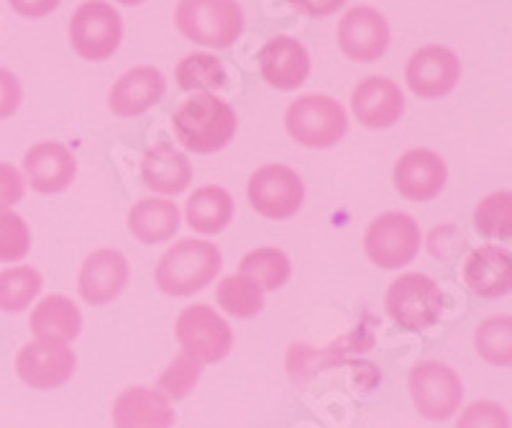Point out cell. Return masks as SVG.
Returning a JSON list of instances; mask_svg holds the SVG:
<instances>
[{
  "label": "cell",
  "instance_id": "cell-1",
  "mask_svg": "<svg viewBox=\"0 0 512 428\" xmlns=\"http://www.w3.org/2000/svg\"><path fill=\"white\" fill-rule=\"evenodd\" d=\"M239 118L226 100L210 93H195L172 116V129L187 152L216 154L231 144Z\"/></svg>",
  "mask_w": 512,
  "mask_h": 428
},
{
  "label": "cell",
  "instance_id": "cell-2",
  "mask_svg": "<svg viewBox=\"0 0 512 428\" xmlns=\"http://www.w3.org/2000/svg\"><path fill=\"white\" fill-rule=\"evenodd\" d=\"M223 267V254L205 239H182L162 254L154 272L157 288L172 298H187L205 290Z\"/></svg>",
  "mask_w": 512,
  "mask_h": 428
},
{
  "label": "cell",
  "instance_id": "cell-3",
  "mask_svg": "<svg viewBox=\"0 0 512 428\" xmlns=\"http://www.w3.org/2000/svg\"><path fill=\"white\" fill-rule=\"evenodd\" d=\"M175 24L187 42L226 49L241 36L244 13L236 0H180Z\"/></svg>",
  "mask_w": 512,
  "mask_h": 428
},
{
  "label": "cell",
  "instance_id": "cell-4",
  "mask_svg": "<svg viewBox=\"0 0 512 428\" xmlns=\"http://www.w3.org/2000/svg\"><path fill=\"white\" fill-rule=\"evenodd\" d=\"M285 129L303 147L331 149L346 136L349 118L331 95H303L287 108Z\"/></svg>",
  "mask_w": 512,
  "mask_h": 428
},
{
  "label": "cell",
  "instance_id": "cell-5",
  "mask_svg": "<svg viewBox=\"0 0 512 428\" xmlns=\"http://www.w3.org/2000/svg\"><path fill=\"white\" fill-rule=\"evenodd\" d=\"M384 308L405 331H428L443 313V293L438 282L420 272L397 277L384 295Z\"/></svg>",
  "mask_w": 512,
  "mask_h": 428
},
{
  "label": "cell",
  "instance_id": "cell-6",
  "mask_svg": "<svg viewBox=\"0 0 512 428\" xmlns=\"http://www.w3.org/2000/svg\"><path fill=\"white\" fill-rule=\"evenodd\" d=\"M423 244V234L413 216L400 211H387L369 223L364 234V252L377 267L400 270L413 262Z\"/></svg>",
  "mask_w": 512,
  "mask_h": 428
},
{
  "label": "cell",
  "instance_id": "cell-7",
  "mask_svg": "<svg viewBox=\"0 0 512 428\" xmlns=\"http://www.w3.org/2000/svg\"><path fill=\"white\" fill-rule=\"evenodd\" d=\"M123 39V24L116 8L105 0L82 3L70 21L72 49L88 62H105L116 54Z\"/></svg>",
  "mask_w": 512,
  "mask_h": 428
},
{
  "label": "cell",
  "instance_id": "cell-8",
  "mask_svg": "<svg viewBox=\"0 0 512 428\" xmlns=\"http://www.w3.org/2000/svg\"><path fill=\"white\" fill-rule=\"evenodd\" d=\"M410 395L418 413L428 421H446L461 408L464 385L454 367L443 362H420L410 370Z\"/></svg>",
  "mask_w": 512,
  "mask_h": 428
},
{
  "label": "cell",
  "instance_id": "cell-9",
  "mask_svg": "<svg viewBox=\"0 0 512 428\" xmlns=\"http://www.w3.org/2000/svg\"><path fill=\"white\" fill-rule=\"evenodd\" d=\"M182 354L195 362H221L233 346V331L208 305H187L175 323Z\"/></svg>",
  "mask_w": 512,
  "mask_h": 428
},
{
  "label": "cell",
  "instance_id": "cell-10",
  "mask_svg": "<svg viewBox=\"0 0 512 428\" xmlns=\"http://www.w3.org/2000/svg\"><path fill=\"white\" fill-rule=\"evenodd\" d=\"M249 203L259 216L285 221L303 208L305 185L295 170L285 165H264L249 177Z\"/></svg>",
  "mask_w": 512,
  "mask_h": 428
},
{
  "label": "cell",
  "instance_id": "cell-11",
  "mask_svg": "<svg viewBox=\"0 0 512 428\" xmlns=\"http://www.w3.org/2000/svg\"><path fill=\"white\" fill-rule=\"evenodd\" d=\"M405 80L418 98L438 100L451 93L461 80V62L448 47L428 44L408 59Z\"/></svg>",
  "mask_w": 512,
  "mask_h": 428
},
{
  "label": "cell",
  "instance_id": "cell-12",
  "mask_svg": "<svg viewBox=\"0 0 512 428\" xmlns=\"http://www.w3.org/2000/svg\"><path fill=\"white\" fill-rule=\"evenodd\" d=\"M75 354L62 341L36 339L16 357V375L34 390H52L75 375Z\"/></svg>",
  "mask_w": 512,
  "mask_h": 428
},
{
  "label": "cell",
  "instance_id": "cell-13",
  "mask_svg": "<svg viewBox=\"0 0 512 428\" xmlns=\"http://www.w3.org/2000/svg\"><path fill=\"white\" fill-rule=\"evenodd\" d=\"M338 47L354 62H374L390 47V26L374 8H351L338 24Z\"/></svg>",
  "mask_w": 512,
  "mask_h": 428
},
{
  "label": "cell",
  "instance_id": "cell-14",
  "mask_svg": "<svg viewBox=\"0 0 512 428\" xmlns=\"http://www.w3.org/2000/svg\"><path fill=\"white\" fill-rule=\"evenodd\" d=\"M131 267L116 249H98L80 267L77 290L90 305H108L126 290Z\"/></svg>",
  "mask_w": 512,
  "mask_h": 428
},
{
  "label": "cell",
  "instance_id": "cell-15",
  "mask_svg": "<svg viewBox=\"0 0 512 428\" xmlns=\"http://www.w3.org/2000/svg\"><path fill=\"white\" fill-rule=\"evenodd\" d=\"M351 111L367 129H392L405 113V98L400 85L387 77H364L351 93Z\"/></svg>",
  "mask_w": 512,
  "mask_h": 428
},
{
  "label": "cell",
  "instance_id": "cell-16",
  "mask_svg": "<svg viewBox=\"0 0 512 428\" xmlns=\"http://www.w3.org/2000/svg\"><path fill=\"white\" fill-rule=\"evenodd\" d=\"M24 175L36 193L57 195L75 180L77 159L59 141H39L26 152Z\"/></svg>",
  "mask_w": 512,
  "mask_h": 428
},
{
  "label": "cell",
  "instance_id": "cell-17",
  "mask_svg": "<svg viewBox=\"0 0 512 428\" xmlns=\"http://www.w3.org/2000/svg\"><path fill=\"white\" fill-rule=\"evenodd\" d=\"M446 162L431 149H410L395 165V188L402 198L413 203H428L438 198L446 185Z\"/></svg>",
  "mask_w": 512,
  "mask_h": 428
},
{
  "label": "cell",
  "instance_id": "cell-18",
  "mask_svg": "<svg viewBox=\"0 0 512 428\" xmlns=\"http://www.w3.org/2000/svg\"><path fill=\"white\" fill-rule=\"evenodd\" d=\"M259 72L267 85L277 90H297L310 75V57L292 36H274L256 54Z\"/></svg>",
  "mask_w": 512,
  "mask_h": 428
},
{
  "label": "cell",
  "instance_id": "cell-19",
  "mask_svg": "<svg viewBox=\"0 0 512 428\" xmlns=\"http://www.w3.org/2000/svg\"><path fill=\"white\" fill-rule=\"evenodd\" d=\"M167 93V80L157 67H134L123 72L108 95V106L116 116L134 118L154 108Z\"/></svg>",
  "mask_w": 512,
  "mask_h": 428
},
{
  "label": "cell",
  "instance_id": "cell-20",
  "mask_svg": "<svg viewBox=\"0 0 512 428\" xmlns=\"http://www.w3.org/2000/svg\"><path fill=\"white\" fill-rule=\"evenodd\" d=\"M464 282L479 298H502L512 290L510 252L495 244L474 249L464 262Z\"/></svg>",
  "mask_w": 512,
  "mask_h": 428
},
{
  "label": "cell",
  "instance_id": "cell-21",
  "mask_svg": "<svg viewBox=\"0 0 512 428\" xmlns=\"http://www.w3.org/2000/svg\"><path fill=\"white\" fill-rule=\"evenodd\" d=\"M175 411L169 400L152 387H126L113 403L116 428H172Z\"/></svg>",
  "mask_w": 512,
  "mask_h": 428
},
{
  "label": "cell",
  "instance_id": "cell-22",
  "mask_svg": "<svg viewBox=\"0 0 512 428\" xmlns=\"http://www.w3.org/2000/svg\"><path fill=\"white\" fill-rule=\"evenodd\" d=\"M141 180L149 190L162 195H180L190 188V159L172 144H157L141 159Z\"/></svg>",
  "mask_w": 512,
  "mask_h": 428
},
{
  "label": "cell",
  "instance_id": "cell-23",
  "mask_svg": "<svg viewBox=\"0 0 512 428\" xmlns=\"http://www.w3.org/2000/svg\"><path fill=\"white\" fill-rule=\"evenodd\" d=\"M128 231L141 244H164L180 231V211L172 200L144 198L128 211Z\"/></svg>",
  "mask_w": 512,
  "mask_h": 428
},
{
  "label": "cell",
  "instance_id": "cell-24",
  "mask_svg": "<svg viewBox=\"0 0 512 428\" xmlns=\"http://www.w3.org/2000/svg\"><path fill=\"white\" fill-rule=\"evenodd\" d=\"M29 329L36 339L67 341L77 339L82 331V313L67 295H47L31 311Z\"/></svg>",
  "mask_w": 512,
  "mask_h": 428
},
{
  "label": "cell",
  "instance_id": "cell-25",
  "mask_svg": "<svg viewBox=\"0 0 512 428\" xmlns=\"http://www.w3.org/2000/svg\"><path fill=\"white\" fill-rule=\"evenodd\" d=\"M185 216L192 231L205 236L221 234L233 221V198L218 185H205L187 198Z\"/></svg>",
  "mask_w": 512,
  "mask_h": 428
},
{
  "label": "cell",
  "instance_id": "cell-26",
  "mask_svg": "<svg viewBox=\"0 0 512 428\" xmlns=\"http://www.w3.org/2000/svg\"><path fill=\"white\" fill-rule=\"evenodd\" d=\"M239 275L251 277L262 290H280L292 275V264L282 249L259 247L244 254L239 264Z\"/></svg>",
  "mask_w": 512,
  "mask_h": 428
},
{
  "label": "cell",
  "instance_id": "cell-27",
  "mask_svg": "<svg viewBox=\"0 0 512 428\" xmlns=\"http://www.w3.org/2000/svg\"><path fill=\"white\" fill-rule=\"evenodd\" d=\"M216 303L233 318H254L264 308V290L246 275L223 277L216 288Z\"/></svg>",
  "mask_w": 512,
  "mask_h": 428
},
{
  "label": "cell",
  "instance_id": "cell-28",
  "mask_svg": "<svg viewBox=\"0 0 512 428\" xmlns=\"http://www.w3.org/2000/svg\"><path fill=\"white\" fill-rule=\"evenodd\" d=\"M44 280L34 267L18 264L0 272V311L21 313L39 298Z\"/></svg>",
  "mask_w": 512,
  "mask_h": 428
},
{
  "label": "cell",
  "instance_id": "cell-29",
  "mask_svg": "<svg viewBox=\"0 0 512 428\" xmlns=\"http://www.w3.org/2000/svg\"><path fill=\"white\" fill-rule=\"evenodd\" d=\"M477 354L492 367H510L512 362V318L492 316L479 323L474 334Z\"/></svg>",
  "mask_w": 512,
  "mask_h": 428
},
{
  "label": "cell",
  "instance_id": "cell-30",
  "mask_svg": "<svg viewBox=\"0 0 512 428\" xmlns=\"http://www.w3.org/2000/svg\"><path fill=\"white\" fill-rule=\"evenodd\" d=\"M474 229L484 239L507 241L512 236V195L510 190H497L487 195L474 211Z\"/></svg>",
  "mask_w": 512,
  "mask_h": 428
},
{
  "label": "cell",
  "instance_id": "cell-31",
  "mask_svg": "<svg viewBox=\"0 0 512 428\" xmlns=\"http://www.w3.org/2000/svg\"><path fill=\"white\" fill-rule=\"evenodd\" d=\"M182 90H216L226 85V70L213 54H187L175 70Z\"/></svg>",
  "mask_w": 512,
  "mask_h": 428
},
{
  "label": "cell",
  "instance_id": "cell-32",
  "mask_svg": "<svg viewBox=\"0 0 512 428\" xmlns=\"http://www.w3.org/2000/svg\"><path fill=\"white\" fill-rule=\"evenodd\" d=\"M31 231L26 221L13 211H0V262L16 264L29 254Z\"/></svg>",
  "mask_w": 512,
  "mask_h": 428
},
{
  "label": "cell",
  "instance_id": "cell-33",
  "mask_svg": "<svg viewBox=\"0 0 512 428\" xmlns=\"http://www.w3.org/2000/svg\"><path fill=\"white\" fill-rule=\"evenodd\" d=\"M198 380H200V362H195V359L187 357V354H180V357H177L175 362L169 364L167 370L159 375L157 387H159V393H162L167 400L169 398L182 400L190 395V390L198 385Z\"/></svg>",
  "mask_w": 512,
  "mask_h": 428
},
{
  "label": "cell",
  "instance_id": "cell-34",
  "mask_svg": "<svg viewBox=\"0 0 512 428\" xmlns=\"http://www.w3.org/2000/svg\"><path fill=\"white\" fill-rule=\"evenodd\" d=\"M456 428H510V416L495 400H477L461 411Z\"/></svg>",
  "mask_w": 512,
  "mask_h": 428
},
{
  "label": "cell",
  "instance_id": "cell-35",
  "mask_svg": "<svg viewBox=\"0 0 512 428\" xmlns=\"http://www.w3.org/2000/svg\"><path fill=\"white\" fill-rule=\"evenodd\" d=\"M26 180L13 165L0 162V211H11L24 198Z\"/></svg>",
  "mask_w": 512,
  "mask_h": 428
},
{
  "label": "cell",
  "instance_id": "cell-36",
  "mask_svg": "<svg viewBox=\"0 0 512 428\" xmlns=\"http://www.w3.org/2000/svg\"><path fill=\"white\" fill-rule=\"evenodd\" d=\"M21 83L11 70L0 67V121L18 111L21 106Z\"/></svg>",
  "mask_w": 512,
  "mask_h": 428
},
{
  "label": "cell",
  "instance_id": "cell-37",
  "mask_svg": "<svg viewBox=\"0 0 512 428\" xmlns=\"http://www.w3.org/2000/svg\"><path fill=\"white\" fill-rule=\"evenodd\" d=\"M346 0H290V6L310 18L333 16L338 8H344Z\"/></svg>",
  "mask_w": 512,
  "mask_h": 428
},
{
  "label": "cell",
  "instance_id": "cell-38",
  "mask_svg": "<svg viewBox=\"0 0 512 428\" xmlns=\"http://www.w3.org/2000/svg\"><path fill=\"white\" fill-rule=\"evenodd\" d=\"M13 11L24 18H44L62 3V0H8Z\"/></svg>",
  "mask_w": 512,
  "mask_h": 428
},
{
  "label": "cell",
  "instance_id": "cell-39",
  "mask_svg": "<svg viewBox=\"0 0 512 428\" xmlns=\"http://www.w3.org/2000/svg\"><path fill=\"white\" fill-rule=\"evenodd\" d=\"M116 3H121V6H139L144 0H116Z\"/></svg>",
  "mask_w": 512,
  "mask_h": 428
}]
</instances>
